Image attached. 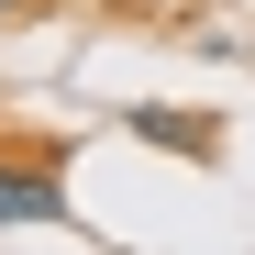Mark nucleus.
<instances>
[{
  "instance_id": "obj_1",
  "label": "nucleus",
  "mask_w": 255,
  "mask_h": 255,
  "mask_svg": "<svg viewBox=\"0 0 255 255\" xmlns=\"http://www.w3.org/2000/svg\"><path fill=\"white\" fill-rule=\"evenodd\" d=\"M0 222H67V189H56V166H33V155H0Z\"/></svg>"
},
{
  "instance_id": "obj_2",
  "label": "nucleus",
  "mask_w": 255,
  "mask_h": 255,
  "mask_svg": "<svg viewBox=\"0 0 255 255\" xmlns=\"http://www.w3.org/2000/svg\"><path fill=\"white\" fill-rule=\"evenodd\" d=\"M133 133H144V144H189V155H211V122H178V111H144Z\"/></svg>"
},
{
  "instance_id": "obj_3",
  "label": "nucleus",
  "mask_w": 255,
  "mask_h": 255,
  "mask_svg": "<svg viewBox=\"0 0 255 255\" xmlns=\"http://www.w3.org/2000/svg\"><path fill=\"white\" fill-rule=\"evenodd\" d=\"M11 22H22V0H0V33H11Z\"/></svg>"
}]
</instances>
